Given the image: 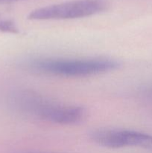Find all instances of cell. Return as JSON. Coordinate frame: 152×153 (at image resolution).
Segmentation results:
<instances>
[{
  "label": "cell",
  "instance_id": "6da1fadb",
  "mask_svg": "<svg viewBox=\"0 0 152 153\" xmlns=\"http://www.w3.org/2000/svg\"><path fill=\"white\" fill-rule=\"evenodd\" d=\"M15 109L25 116L58 125H75L84 120L87 111L81 106L54 101L32 91H19L11 97Z\"/></svg>",
  "mask_w": 152,
  "mask_h": 153
},
{
  "label": "cell",
  "instance_id": "7a4b0ae2",
  "mask_svg": "<svg viewBox=\"0 0 152 153\" xmlns=\"http://www.w3.org/2000/svg\"><path fill=\"white\" fill-rule=\"evenodd\" d=\"M24 66L33 72L49 76L86 77L113 71L121 64L119 61L108 58H39L27 60Z\"/></svg>",
  "mask_w": 152,
  "mask_h": 153
},
{
  "label": "cell",
  "instance_id": "3957f363",
  "mask_svg": "<svg viewBox=\"0 0 152 153\" xmlns=\"http://www.w3.org/2000/svg\"><path fill=\"white\" fill-rule=\"evenodd\" d=\"M107 7L105 0H73L36 9L28 18L32 20L78 19L102 13Z\"/></svg>",
  "mask_w": 152,
  "mask_h": 153
},
{
  "label": "cell",
  "instance_id": "277c9868",
  "mask_svg": "<svg viewBox=\"0 0 152 153\" xmlns=\"http://www.w3.org/2000/svg\"><path fill=\"white\" fill-rule=\"evenodd\" d=\"M89 137L99 146L110 149L139 147L152 151V135L139 131L101 128L91 131Z\"/></svg>",
  "mask_w": 152,
  "mask_h": 153
},
{
  "label": "cell",
  "instance_id": "5b68a950",
  "mask_svg": "<svg viewBox=\"0 0 152 153\" xmlns=\"http://www.w3.org/2000/svg\"><path fill=\"white\" fill-rule=\"evenodd\" d=\"M0 31L9 33H18V28L13 22L10 20H0Z\"/></svg>",
  "mask_w": 152,
  "mask_h": 153
},
{
  "label": "cell",
  "instance_id": "8992f818",
  "mask_svg": "<svg viewBox=\"0 0 152 153\" xmlns=\"http://www.w3.org/2000/svg\"><path fill=\"white\" fill-rule=\"evenodd\" d=\"M21 1V0H0V3L10 2V1Z\"/></svg>",
  "mask_w": 152,
  "mask_h": 153
},
{
  "label": "cell",
  "instance_id": "52a82bcc",
  "mask_svg": "<svg viewBox=\"0 0 152 153\" xmlns=\"http://www.w3.org/2000/svg\"><path fill=\"white\" fill-rule=\"evenodd\" d=\"M22 153H40V152H22Z\"/></svg>",
  "mask_w": 152,
  "mask_h": 153
},
{
  "label": "cell",
  "instance_id": "ba28073f",
  "mask_svg": "<svg viewBox=\"0 0 152 153\" xmlns=\"http://www.w3.org/2000/svg\"><path fill=\"white\" fill-rule=\"evenodd\" d=\"M151 94H152V93H151Z\"/></svg>",
  "mask_w": 152,
  "mask_h": 153
}]
</instances>
